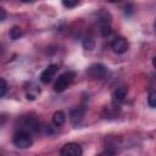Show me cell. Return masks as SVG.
Returning <instances> with one entry per match:
<instances>
[{"label":"cell","mask_w":156,"mask_h":156,"mask_svg":"<svg viewBox=\"0 0 156 156\" xmlns=\"http://www.w3.org/2000/svg\"><path fill=\"white\" fill-rule=\"evenodd\" d=\"M6 90H7V83L4 78H0V98L5 95Z\"/></svg>","instance_id":"9a60e30c"},{"label":"cell","mask_w":156,"mask_h":156,"mask_svg":"<svg viewBox=\"0 0 156 156\" xmlns=\"http://www.w3.org/2000/svg\"><path fill=\"white\" fill-rule=\"evenodd\" d=\"M105 1H107V2H118L121 0H105Z\"/></svg>","instance_id":"d6986e66"},{"label":"cell","mask_w":156,"mask_h":156,"mask_svg":"<svg viewBox=\"0 0 156 156\" xmlns=\"http://www.w3.org/2000/svg\"><path fill=\"white\" fill-rule=\"evenodd\" d=\"M147 104H149V106H150L151 108H155V106H156V93H155L154 90H151V91L149 93Z\"/></svg>","instance_id":"5bb4252c"},{"label":"cell","mask_w":156,"mask_h":156,"mask_svg":"<svg viewBox=\"0 0 156 156\" xmlns=\"http://www.w3.org/2000/svg\"><path fill=\"white\" fill-rule=\"evenodd\" d=\"M87 73L93 79H102L107 74V68L101 63H93L91 66L88 67Z\"/></svg>","instance_id":"3957f363"},{"label":"cell","mask_w":156,"mask_h":156,"mask_svg":"<svg viewBox=\"0 0 156 156\" xmlns=\"http://www.w3.org/2000/svg\"><path fill=\"white\" fill-rule=\"evenodd\" d=\"M22 29L18 27V26H13L11 29H10V32H9V35H10V38L12 39V40H16V39H20V37H22Z\"/></svg>","instance_id":"7c38bea8"},{"label":"cell","mask_w":156,"mask_h":156,"mask_svg":"<svg viewBox=\"0 0 156 156\" xmlns=\"http://www.w3.org/2000/svg\"><path fill=\"white\" fill-rule=\"evenodd\" d=\"M76 77V73L72 72V71H67V72H63L62 74L58 76V78L56 79L55 84H54V90L56 93H61L63 90H66L68 88V85L73 82Z\"/></svg>","instance_id":"6da1fadb"},{"label":"cell","mask_w":156,"mask_h":156,"mask_svg":"<svg viewBox=\"0 0 156 156\" xmlns=\"http://www.w3.org/2000/svg\"><path fill=\"white\" fill-rule=\"evenodd\" d=\"M57 69H58L57 65H49V66L40 73V80H41L43 83H45V84L49 83V82H51V79L55 77Z\"/></svg>","instance_id":"ba28073f"},{"label":"cell","mask_w":156,"mask_h":156,"mask_svg":"<svg viewBox=\"0 0 156 156\" xmlns=\"http://www.w3.org/2000/svg\"><path fill=\"white\" fill-rule=\"evenodd\" d=\"M33 140L30 136V133L27 130H18L13 135V145L18 149H27L32 146Z\"/></svg>","instance_id":"7a4b0ae2"},{"label":"cell","mask_w":156,"mask_h":156,"mask_svg":"<svg viewBox=\"0 0 156 156\" xmlns=\"http://www.w3.org/2000/svg\"><path fill=\"white\" fill-rule=\"evenodd\" d=\"M111 46H112V50L116 54H123L128 50V41L123 37H117V38L113 39Z\"/></svg>","instance_id":"52a82bcc"},{"label":"cell","mask_w":156,"mask_h":156,"mask_svg":"<svg viewBox=\"0 0 156 156\" xmlns=\"http://www.w3.org/2000/svg\"><path fill=\"white\" fill-rule=\"evenodd\" d=\"M66 121V115L62 111H56L52 116V123L56 127H61Z\"/></svg>","instance_id":"30bf717a"},{"label":"cell","mask_w":156,"mask_h":156,"mask_svg":"<svg viewBox=\"0 0 156 156\" xmlns=\"http://www.w3.org/2000/svg\"><path fill=\"white\" fill-rule=\"evenodd\" d=\"M111 27H110V24H107V26H102L101 27V35L102 37H107V35H110L111 34Z\"/></svg>","instance_id":"e0dca14e"},{"label":"cell","mask_w":156,"mask_h":156,"mask_svg":"<svg viewBox=\"0 0 156 156\" xmlns=\"http://www.w3.org/2000/svg\"><path fill=\"white\" fill-rule=\"evenodd\" d=\"M85 113V108L84 107H76L69 112V119L73 124H78L82 122L83 117Z\"/></svg>","instance_id":"9c48e42d"},{"label":"cell","mask_w":156,"mask_h":156,"mask_svg":"<svg viewBox=\"0 0 156 156\" xmlns=\"http://www.w3.org/2000/svg\"><path fill=\"white\" fill-rule=\"evenodd\" d=\"M61 155L62 156H80L83 154L82 146L77 143H68L62 146L61 149Z\"/></svg>","instance_id":"5b68a950"},{"label":"cell","mask_w":156,"mask_h":156,"mask_svg":"<svg viewBox=\"0 0 156 156\" xmlns=\"http://www.w3.org/2000/svg\"><path fill=\"white\" fill-rule=\"evenodd\" d=\"M22 2H29V1H32V0H21Z\"/></svg>","instance_id":"ffe728a7"},{"label":"cell","mask_w":156,"mask_h":156,"mask_svg":"<svg viewBox=\"0 0 156 156\" xmlns=\"http://www.w3.org/2000/svg\"><path fill=\"white\" fill-rule=\"evenodd\" d=\"M40 128V123L30 116H26L21 118V129L20 130H27V132H35Z\"/></svg>","instance_id":"277c9868"},{"label":"cell","mask_w":156,"mask_h":156,"mask_svg":"<svg viewBox=\"0 0 156 156\" xmlns=\"http://www.w3.org/2000/svg\"><path fill=\"white\" fill-rule=\"evenodd\" d=\"M98 18H99V23H100L101 27H102V26H107V24H110V23H111V20H112L111 15H110L108 12H106V11H101V12L99 13Z\"/></svg>","instance_id":"8fae6325"},{"label":"cell","mask_w":156,"mask_h":156,"mask_svg":"<svg viewBox=\"0 0 156 156\" xmlns=\"http://www.w3.org/2000/svg\"><path fill=\"white\" fill-rule=\"evenodd\" d=\"M78 0H62V5L67 9H72L74 6H77Z\"/></svg>","instance_id":"2e32d148"},{"label":"cell","mask_w":156,"mask_h":156,"mask_svg":"<svg viewBox=\"0 0 156 156\" xmlns=\"http://www.w3.org/2000/svg\"><path fill=\"white\" fill-rule=\"evenodd\" d=\"M127 94H128V89L126 87L117 88L112 94V104H113V106H119L126 100Z\"/></svg>","instance_id":"8992f818"},{"label":"cell","mask_w":156,"mask_h":156,"mask_svg":"<svg viewBox=\"0 0 156 156\" xmlns=\"http://www.w3.org/2000/svg\"><path fill=\"white\" fill-rule=\"evenodd\" d=\"M7 13H6V10L4 7H0V21H4L6 18Z\"/></svg>","instance_id":"ac0fdd59"},{"label":"cell","mask_w":156,"mask_h":156,"mask_svg":"<svg viewBox=\"0 0 156 156\" xmlns=\"http://www.w3.org/2000/svg\"><path fill=\"white\" fill-rule=\"evenodd\" d=\"M82 45L85 50H93L94 46H95V41L91 38H84L83 41H82Z\"/></svg>","instance_id":"4fadbf2b"}]
</instances>
